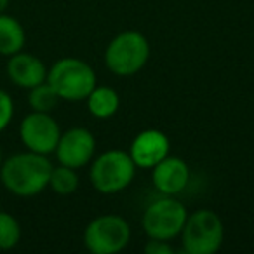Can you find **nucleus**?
<instances>
[{
	"mask_svg": "<svg viewBox=\"0 0 254 254\" xmlns=\"http://www.w3.org/2000/svg\"><path fill=\"white\" fill-rule=\"evenodd\" d=\"M131 226L117 214L94 218L84 230V246L92 254H117L131 242Z\"/></svg>",
	"mask_w": 254,
	"mask_h": 254,
	"instance_id": "obj_7",
	"label": "nucleus"
},
{
	"mask_svg": "<svg viewBox=\"0 0 254 254\" xmlns=\"http://www.w3.org/2000/svg\"><path fill=\"white\" fill-rule=\"evenodd\" d=\"M28 105L32 108V112L51 113L58 106V103H60V96L47 84V80L28 89Z\"/></svg>",
	"mask_w": 254,
	"mask_h": 254,
	"instance_id": "obj_16",
	"label": "nucleus"
},
{
	"mask_svg": "<svg viewBox=\"0 0 254 254\" xmlns=\"http://www.w3.org/2000/svg\"><path fill=\"white\" fill-rule=\"evenodd\" d=\"M187 218V207L173 195H164L145 209L141 226L150 239L173 240L181 233Z\"/></svg>",
	"mask_w": 254,
	"mask_h": 254,
	"instance_id": "obj_6",
	"label": "nucleus"
},
{
	"mask_svg": "<svg viewBox=\"0 0 254 254\" xmlns=\"http://www.w3.org/2000/svg\"><path fill=\"white\" fill-rule=\"evenodd\" d=\"M53 164L47 155L35 152L14 153L5 159L0 167V181L11 193L18 197H33L49 187Z\"/></svg>",
	"mask_w": 254,
	"mask_h": 254,
	"instance_id": "obj_1",
	"label": "nucleus"
},
{
	"mask_svg": "<svg viewBox=\"0 0 254 254\" xmlns=\"http://www.w3.org/2000/svg\"><path fill=\"white\" fill-rule=\"evenodd\" d=\"M183 251L188 254H214L225 239L223 221L211 209H198L188 214L180 233Z\"/></svg>",
	"mask_w": 254,
	"mask_h": 254,
	"instance_id": "obj_5",
	"label": "nucleus"
},
{
	"mask_svg": "<svg viewBox=\"0 0 254 254\" xmlns=\"http://www.w3.org/2000/svg\"><path fill=\"white\" fill-rule=\"evenodd\" d=\"M54 153L60 164L80 169L94 159L96 138L85 127H71L68 131L61 132Z\"/></svg>",
	"mask_w": 254,
	"mask_h": 254,
	"instance_id": "obj_9",
	"label": "nucleus"
},
{
	"mask_svg": "<svg viewBox=\"0 0 254 254\" xmlns=\"http://www.w3.org/2000/svg\"><path fill=\"white\" fill-rule=\"evenodd\" d=\"M2 162H4V157H2V148H0V167H2Z\"/></svg>",
	"mask_w": 254,
	"mask_h": 254,
	"instance_id": "obj_21",
	"label": "nucleus"
},
{
	"mask_svg": "<svg viewBox=\"0 0 254 254\" xmlns=\"http://www.w3.org/2000/svg\"><path fill=\"white\" fill-rule=\"evenodd\" d=\"M47 84L64 101H84L98 85L96 71L78 58H61L47 70Z\"/></svg>",
	"mask_w": 254,
	"mask_h": 254,
	"instance_id": "obj_2",
	"label": "nucleus"
},
{
	"mask_svg": "<svg viewBox=\"0 0 254 254\" xmlns=\"http://www.w3.org/2000/svg\"><path fill=\"white\" fill-rule=\"evenodd\" d=\"M21 240V225L12 214L0 211V249L9 251Z\"/></svg>",
	"mask_w": 254,
	"mask_h": 254,
	"instance_id": "obj_17",
	"label": "nucleus"
},
{
	"mask_svg": "<svg viewBox=\"0 0 254 254\" xmlns=\"http://www.w3.org/2000/svg\"><path fill=\"white\" fill-rule=\"evenodd\" d=\"M26 44V33L23 25L9 14H0V54L12 56L23 51Z\"/></svg>",
	"mask_w": 254,
	"mask_h": 254,
	"instance_id": "obj_13",
	"label": "nucleus"
},
{
	"mask_svg": "<svg viewBox=\"0 0 254 254\" xmlns=\"http://www.w3.org/2000/svg\"><path fill=\"white\" fill-rule=\"evenodd\" d=\"M60 136V124L51 117V113L32 112L21 120L19 126V138L25 148L40 155L54 153Z\"/></svg>",
	"mask_w": 254,
	"mask_h": 254,
	"instance_id": "obj_8",
	"label": "nucleus"
},
{
	"mask_svg": "<svg viewBox=\"0 0 254 254\" xmlns=\"http://www.w3.org/2000/svg\"><path fill=\"white\" fill-rule=\"evenodd\" d=\"M150 58V42L141 32L126 30L115 35L105 51L106 68L117 77H132L145 68Z\"/></svg>",
	"mask_w": 254,
	"mask_h": 254,
	"instance_id": "obj_3",
	"label": "nucleus"
},
{
	"mask_svg": "<svg viewBox=\"0 0 254 254\" xmlns=\"http://www.w3.org/2000/svg\"><path fill=\"white\" fill-rule=\"evenodd\" d=\"M7 77L18 87L32 89L47 80V68L35 54L19 51V53L9 56Z\"/></svg>",
	"mask_w": 254,
	"mask_h": 254,
	"instance_id": "obj_12",
	"label": "nucleus"
},
{
	"mask_svg": "<svg viewBox=\"0 0 254 254\" xmlns=\"http://www.w3.org/2000/svg\"><path fill=\"white\" fill-rule=\"evenodd\" d=\"M14 117V101L11 94L0 89V132H4Z\"/></svg>",
	"mask_w": 254,
	"mask_h": 254,
	"instance_id": "obj_18",
	"label": "nucleus"
},
{
	"mask_svg": "<svg viewBox=\"0 0 254 254\" xmlns=\"http://www.w3.org/2000/svg\"><path fill=\"white\" fill-rule=\"evenodd\" d=\"M77 169L60 164L58 167H53L49 176V188L58 195H71L78 188V174Z\"/></svg>",
	"mask_w": 254,
	"mask_h": 254,
	"instance_id": "obj_15",
	"label": "nucleus"
},
{
	"mask_svg": "<svg viewBox=\"0 0 254 254\" xmlns=\"http://www.w3.org/2000/svg\"><path fill=\"white\" fill-rule=\"evenodd\" d=\"M169 138L162 131L146 129L132 139L129 155H131L132 162L136 164V167L152 169L153 166H157L160 160L169 155Z\"/></svg>",
	"mask_w": 254,
	"mask_h": 254,
	"instance_id": "obj_10",
	"label": "nucleus"
},
{
	"mask_svg": "<svg viewBox=\"0 0 254 254\" xmlns=\"http://www.w3.org/2000/svg\"><path fill=\"white\" fill-rule=\"evenodd\" d=\"M190 167L181 157L167 155L152 167V183L162 195H178L188 187Z\"/></svg>",
	"mask_w": 254,
	"mask_h": 254,
	"instance_id": "obj_11",
	"label": "nucleus"
},
{
	"mask_svg": "<svg viewBox=\"0 0 254 254\" xmlns=\"http://www.w3.org/2000/svg\"><path fill=\"white\" fill-rule=\"evenodd\" d=\"M9 2H11V0H0V14H4V12L7 11Z\"/></svg>",
	"mask_w": 254,
	"mask_h": 254,
	"instance_id": "obj_20",
	"label": "nucleus"
},
{
	"mask_svg": "<svg viewBox=\"0 0 254 254\" xmlns=\"http://www.w3.org/2000/svg\"><path fill=\"white\" fill-rule=\"evenodd\" d=\"M91 185L99 193L112 195L126 190L136 176V164L132 162L129 152L108 150L91 160Z\"/></svg>",
	"mask_w": 254,
	"mask_h": 254,
	"instance_id": "obj_4",
	"label": "nucleus"
},
{
	"mask_svg": "<svg viewBox=\"0 0 254 254\" xmlns=\"http://www.w3.org/2000/svg\"><path fill=\"white\" fill-rule=\"evenodd\" d=\"M120 106V98L115 89L108 85H96L87 96V108L96 119H112Z\"/></svg>",
	"mask_w": 254,
	"mask_h": 254,
	"instance_id": "obj_14",
	"label": "nucleus"
},
{
	"mask_svg": "<svg viewBox=\"0 0 254 254\" xmlns=\"http://www.w3.org/2000/svg\"><path fill=\"white\" fill-rule=\"evenodd\" d=\"M145 253H148V254H173L174 247L169 244V240L150 239L148 244L145 246Z\"/></svg>",
	"mask_w": 254,
	"mask_h": 254,
	"instance_id": "obj_19",
	"label": "nucleus"
}]
</instances>
